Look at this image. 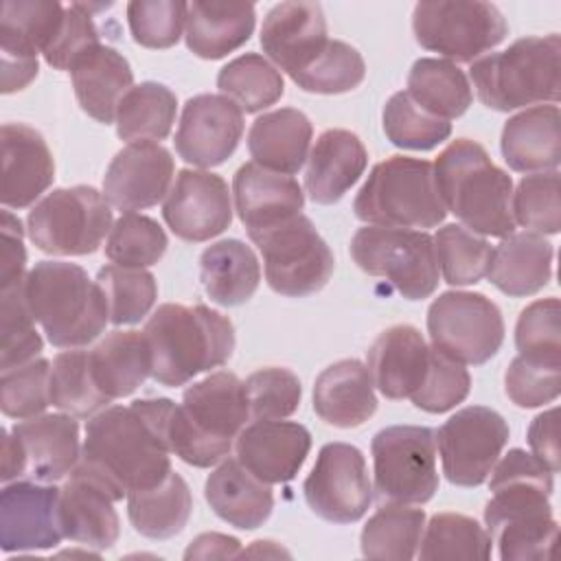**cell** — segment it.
<instances>
[{
  "label": "cell",
  "instance_id": "30",
  "mask_svg": "<svg viewBox=\"0 0 561 561\" xmlns=\"http://www.w3.org/2000/svg\"><path fill=\"white\" fill-rule=\"evenodd\" d=\"M26 454V476L37 482H57L79 465L81 440L75 416L37 414L11 427Z\"/></svg>",
  "mask_w": 561,
  "mask_h": 561
},
{
  "label": "cell",
  "instance_id": "43",
  "mask_svg": "<svg viewBox=\"0 0 561 561\" xmlns=\"http://www.w3.org/2000/svg\"><path fill=\"white\" fill-rule=\"evenodd\" d=\"M217 88L245 114H256L285 94L280 70L259 53H245L228 61L217 75Z\"/></svg>",
  "mask_w": 561,
  "mask_h": 561
},
{
  "label": "cell",
  "instance_id": "6",
  "mask_svg": "<svg viewBox=\"0 0 561 561\" xmlns=\"http://www.w3.org/2000/svg\"><path fill=\"white\" fill-rule=\"evenodd\" d=\"M22 291L31 316L55 348H81L110 322L103 289L77 263H35L26 272Z\"/></svg>",
  "mask_w": 561,
  "mask_h": 561
},
{
  "label": "cell",
  "instance_id": "38",
  "mask_svg": "<svg viewBox=\"0 0 561 561\" xmlns=\"http://www.w3.org/2000/svg\"><path fill=\"white\" fill-rule=\"evenodd\" d=\"M199 280L213 302L237 307L248 302L259 289L261 263L248 243L221 239L202 252Z\"/></svg>",
  "mask_w": 561,
  "mask_h": 561
},
{
  "label": "cell",
  "instance_id": "50",
  "mask_svg": "<svg viewBox=\"0 0 561 561\" xmlns=\"http://www.w3.org/2000/svg\"><path fill=\"white\" fill-rule=\"evenodd\" d=\"M366 77V64L362 53L342 42L329 39L324 50L291 81L313 94H344L355 90Z\"/></svg>",
  "mask_w": 561,
  "mask_h": 561
},
{
  "label": "cell",
  "instance_id": "34",
  "mask_svg": "<svg viewBox=\"0 0 561 561\" xmlns=\"http://www.w3.org/2000/svg\"><path fill=\"white\" fill-rule=\"evenodd\" d=\"M552 243L539 232H511L493 248L486 276L511 298L541 291L552 278Z\"/></svg>",
  "mask_w": 561,
  "mask_h": 561
},
{
  "label": "cell",
  "instance_id": "15",
  "mask_svg": "<svg viewBox=\"0 0 561 561\" xmlns=\"http://www.w3.org/2000/svg\"><path fill=\"white\" fill-rule=\"evenodd\" d=\"M508 423L484 405H467L436 432L443 473L456 486H480L508 443Z\"/></svg>",
  "mask_w": 561,
  "mask_h": 561
},
{
  "label": "cell",
  "instance_id": "57",
  "mask_svg": "<svg viewBox=\"0 0 561 561\" xmlns=\"http://www.w3.org/2000/svg\"><path fill=\"white\" fill-rule=\"evenodd\" d=\"M471 390V375L465 364L432 348L430 366L419 390L410 397L412 403L430 414H443L454 410L467 399Z\"/></svg>",
  "mask_w": 561,
  "mask_h": 561
},
{
  "label": "cell",
  "instance_id": "26",
  "mask_svg": "<svg viewBox=\"0 0 561 561\" xmlns=\"http://www.w3.org/2000/svg\"><path fill=\"white\" fill-rule=\"evenodd\" d=\"M234 210L248 237L300 215L305 191L291 175L245 162L232 178Z\"/></svg>",
  "mask_w": 561,
  "mask_h": 561
},
{
  "label": "cell",
  "instance_id": "12",
  "mask_svg": "<svg viewBox=\"0 0 561 561\" xmlns=\"http://www.w3.org/2000/svg\"><path fill=\"white\" fill-rule=\"evenodd\" d=\"M412 33L421 48L451 64H473L504 42L508 24L502 11L482 0L419 2L412 11Z\"/></svg>",
  "mask_w": 561,
  "mask_h": 561
},
{
  "label": "cell",
  "instance_id": "60",
  "mask_svg": "<svg viewBox=\"0 0 561 561\" xmlns=\"http://www.w3.org/2000/svg\"><path fill=\"white\" fill-rule=\"evenodd\" d=\"M0 291L13 285L24 283L26 278V248H24V228L20 217L9 208L0 217Z\"/></svg>",
  "mask_w": 561,
  "mask_h": 561
},
{
  "label": "cell",
  "instance_id": "16",
  "mask_svg": "<svg viewBox=\"0 0 561 561\" xmlns=\"http://www.w3.org/2000/svg\"><path fill=\"white\" fill-rule=\"evenodd\" d=\"M307 506L333 524L359 522L373 502L364 454L348 443H327L302 482Z\"/></svg>",
  "mask_w": 561,
  "mask_h": 561
},
{
  "label": "cell",
  "instance_id": "47",
  "mask_svg": "<svg viewBox=\"0 0 561 561\" xmlns=\"http://www.w3.org/2000/svg\"><path fill=\"white\" fill-rule=\"evenodd\" d=\"M96 283L107 300L112 324H136L156 305L158 283L145 267H121L105 265L96 274Z\"/></svg>",
  "mask_w": 561,
  "mask_h": 561
},
{
  "label": "cell",
  "instance_id": "7",
  "mask_svg": "<svg viewBox=\"0 0 561 561\" xmlns=\"http://www.w3.org/2000/svg\"><path fill=\"white\" fill-rule=\"evenodd\" d=\"M561 37L528 35L506 50L484 55L469 68L482 105L513 112L537 103H557L561 96Z\"/></svg>",
  "mask_w": 561,
  "mask_h": 561
},
{
  "label": "cell",
  "instance_id": "10",
  "mask_svg": "<svg viewBox=\"0 0 561 561\" xmlns=\"http://www.w3.org/2000/svg\"><path fill=\"white\" fill-rule=\"evenodd\" d=\"M379 504L421 506L438 491L436 436L425 425H390L370 443Z\"/></svg>",
  "mask_w": 561,
  "mask_h": 561
},
{
  "label": "cell",
  "instance_id": "3",
  "mask_svg": "<svg viewBox=\"0 0 561 561\" xmlns=\"http://www.w3.org/2000/svg\"><path fill=\"white\" fill-rule=\"evenodd\" d=\"M142 333L151 348V377L164 388H180L224 366L234 351L230 318L206 305L164 302Z\"/></svg>",
  "mask_w": 561,
  "mask_h": 561
},
{
  "label": "cell",
  "instance_id": "54",
  "mask_svg": "<svg viewBox=\"0 0 561 561\" xmlns=\"http://www.w3.org/2000/svg\"><path fill=\"white\" fill-rule=\"evenodd\" d=\"M50 362L44 357L2 370L0 410L9 419H31L50 405Z\"/></svg>",
  "mask_w": 561,
  "mask_h": 561
},
{
  "label": "cell",
  "instance_id": "28",
  "mask_svg": "<svg viewBox=\"0 0 561 561\" xmlns=\"http://www.w3.org/2000/svg\"><path fill=\"white\" fill-rule=\"evenodd\" d=\"M368 151L348 129H324L307 156L305 193L313 204H335L364 175Z\"/></svg>",
  "mask_w": 561,
  "mask_h": 561
},
{
  "label": "cell",
  "instance_id": "11",
  "mask_svg": "<svg viewBox=\"0 0 561 561\" xmlns=\"http://www.w3.org/2000/svg\"><path fill=\"white\" fill-rule=\"evenodd\" d=\"M351 256L362 272L386 278L408 300L430 298L438 287L434 239L425 230L364 226L351 239Z\"/></svg>",
  "mask_w": 561,
  "mask_h": 561
},
{
  "label": "cell",
  "instance_id": "32",
  "mask_svg": "<svg viewBox=\"0 0 561 561\" xmlns=\"http://www.w3.org/2000/svg\"><path fill=\"white\" fill-rule=\"evenodd\" d=\"M504 162L519 173L557 171L561 162V114L557 105H533L502 127Z\"/></svg>",
  "mask_w": 561,
  "mask_h": 561
},
{
  "label": "cell",
  "instance_id": "33",
  "mask_svg": "<svg viewBox=\"0 0 561 561\" xmlns=\"http://www.w3.org/2000/svg\"><path fill=\"white\" fill-rule=\"evenodd\" d=\"M204 497L219 519L239 530L263 526L274 508L270 484L252 476L237 458L221 460L208 473Z\"/></svg>",
  "mask_w": 561,
  "mask_h": 561
},
{
  "label": "cell",
  "instance_id": "24",
  "mask_svg": "<svg viewBox=\"0 0 561 561\" xmlns=\"http://www.w3.org/2000/svg\"><path fill=\"white\" fill-rule=\"evenodd\" d=\"M2 145V206L20 210L37 204L55 180V160L44 136L24 123H4Z\"/></svg>",
  "mask_w": 561,
  "mask_h": 561
},
{
  "label": "cell",
  "instance_id": "37",
  "mask_svg": "<svg viewBox=\"0 0 561 561\" xmlns=\"http://www.w3.org/2000/svg\"><path fill=\"white\" fill-rule=\"evenodd\" d=\"M99 390L114 399L134 394L151 375V348L140 331H112L88 351Z\"/></svg>",
  "mask_w": 561,
  "mask_h": 561
},
{
  "label": "cell",
  "instance_id": "2",
  "mask_svg": "<svg viewBox=\"0 0 561 561\" xmlns=\"http://www.w3.org/2000/svg\"><path fill=\"white\" fill-rule=\"evenodd\" d=\"M548 471L533 454L513 447L491 469L484 504V524L504 561H539L552 554L557 519L550 495L554 489Z\"/></svg>",
  "mask_w": 561,
  "mask_h": 561
},
{
  "label": "cell",
  "instance_id": "45",
  "mask_svg": "<svg viewBox=\"0 0 561 561\" xmlns=\"http://www.w3.org/2000/svg\"><path fill=\"white\" fill-rule=\"evenodd\" d=\"M491 535L462 513H436L423 528L419 559H489Z\"/></svg>",
  "mask_w": 561,
  "mask_h": 561
},
{
  "label": "cell",
  "instance_id": "61",
  "mask_svg": "<svg viewBox=\"0 0 561 561\" xmlns=\"http://www.w3.org/2000/svg\"><path fill=\"white\" fill-rule=\"evenodd\" d=\"M557 416L559 410L550 408L541 414H537L528 425V445L533 449V456L552 473L559 471V438H557Z\"/></svg>",
  "mask_w": 561,
  "mask_h": 561
},
{
  "label": "cell",
  "instance_id": "42",
  "mask_svg": "<svg viewBox=\"0 0 561 561\" xmlns=\"http://www.w3.org/2000/svg\"><path fill=\"white\" fill-rule=\"evenodd\" d=\"M423 528V508H410L408 504H379L362 528V554L368 559H414Z\"/></svg>",
  "mask_w": 561,
  "mask_h": 561
},
{
  "label": "cell",
  "instance_id": "56",
  "mask_svg": "<svg viewBox=\"0 0 561 561\" xmlns=\"http://www.w3.org/2000/svg\"><path fill=\"white\" fill-rule=\"evenodd\" d=\"M186 9L188 2L178 0H131L127 24L134 42L145 48H171L182 37Z\"/></svg>",
  "mask_w": 561,
  "mask_h": 561
},
{
  "label": "cell",
  "instance_id": "62",
  "mask_svg": "<svg viewBox=\"0 0 561 561\" xmlns=\"http://www.w3.org/2000/svg\"><path fill=\"white\" fill-rule=\"evenodd\" d=\"M239 554L241 541L237 537L221 533H202L188 543L184 559H232Z\"/></svg>",
  "mask_w": 561,
  "mask_h": 561
},
{
  "label": "cell",
  "instance_id": "29",
  "mask_svg": "<svg viewBox=\"0 0 561 561\" xmlns=\"http://www.w3.org/2000/svg\"><path fill=\"white\" fill-rule=\"evenodd\" d=\"M68 72L79 107L103 125L114 123L121 99L134 88L129 61L116 48L99 42L88 46Z\"/></svg>",
  "mask_w": 561,
  "mask_h": 561
},
{
  "label": "cell",
  "instance_id": "14",
  "mask_svg": "<svg viewBox=\"0 0 561 561\" xmlns=\"http://www.w3.org/2000/svg\"><path fill=\"white\" fill-rule=\"evenodd\" d=\"M427 333L438 353L478 366L500 351L504 318L480 291H443L427 309Z\"/></svg>",
  "mask_w": 561,
  "mask_h": 561
},
{
  "label": "cell",
  "instance_id": "8",
  "mask_svg": "<svg viewBox=\"0 0 561 561\" xmlns=\"http://www.w3.org/2000/svg\"><path fill=\"white\" fill-rule=\"evenodd\" d=\"M353 213L366 226L410 230L436 228L447 217L434 164L410 156L377 162L353 199Z\"/></svg>",
  "mask_w": 561,
  "mask_h": 561
},
{
  "label": "cell",
  "instance_id": "51",
  "mask_svg": "<svg viewBox=\"0 0 561 561\" xmlns=\"http://www.w3.org/2000/svg\"><path fill=\"white\" fill-rule=\"evenodd\" d=\"M44 340L35 329L22 283L0 291V373L37 359Z\"/></svg>",
  "mask_w": 561,
  "mask_h": 561
},
{
  "label": "cell",
  "instance_id": "64",
  "mask_svg": "<svg viewBox=\"0 0 561 561\" xmlns=\"http://www.w3.org/2000/svg\"><path fill=\"white\" fill-rule=\"evenodd\" d=\"M245 554H263V557L272 554V557H278V554H289V552L283 550L280 546H276L274 541L256 539V541H252V546L248 550H241V557H245Z\"/></svg>",
  "mask_w": 561,
  "mask_h": 561
},
{
  "label": "cell",
  "instance_id": "18",
  "mask_svg": "<svg viewBox=\"0 0 561 561\" xmlns=\"http://www.w3.org/2000/svg\"><path fill=\"white\" fill-rule=\"evenodd\" d=\"M162 219L188 243L221 234L232 224V199L226 180L213 171L182 169L162 202Z\"/></svg>",
  "mask_w": 561,
  "mask_h": 561
},
{
  "label": "cell",
  "instance_id": "17",
  "mask_svg": "<svg viewBox=\"0 0 561 561\" xmlns=\"http://www.w3.org/2000/svg\"><path fill=\"white\" fill-rule=\"evenodd\" d=\"M66 7L46 0H7L0 18L2 94L24 90L39 70L37 55L61 28Z\"/></svg>",
  "mask_w": 561,
  "mask_h": 561
},
{
  "label": "cell",
  "instance_id": "58",
  "mask_svg": "<svg viewBox=\"0 0 561 561\" xmlns=\"http://www.w3.org/2000/svg\"><path fill=\"white\" fill-rule=\"evenodd\" d=\"M506 397L517 408H541L561 392V366L513 357L504 373Z\"/></svg>",
  "mask_w": 561,
  "mask_h": 561
},
{
  "label": "cell",
  "instance_id": "27",
  "mask_svg": "<svg viewBox=\"0 0 561 561\" xmlns=\"http://www.w3.org/2000/svg\"><path fill=\"white\" fill-rule=\"evenodd\" d=\"M432 346L412 324H394L377 335L366 353L373 386L392 401L410 399L430 366Z\"/></svg>",
  "mask_w": 561,
  "mask_h": 561
},
{
  "label": "cell",
  "instance_id": "20",
  "mask_svg": "<svg viewBox=\"0 0 561 561\" xmlns=\"http://www.w3.org/2000/svg\"><path fill=\"white\" fill-rule=\"evenodd\" d=\"M59 489L53 482L13 480L0 493V543L4 552L59 546Z\"/></svg>",
  "mask_w": 561,
  "mask_h": 561
},
{
  "label": "cell",
  "instance_id": "40",
  "mask_svg": "<svg viewBox=\"0 0 561 561\" xmlns=\"http://www.w3.org/2000/svg\"><path fill=\"white\" fill-rule=\"evenodd\" d=\"M405 92L421 110L443 121L462 116L473 101L467 75L456 64L436 57H421L412 64Z\"/></svg>",
  "mask_w": 561,
  "mask_h": 561
},
{
  "label": "cell",
  "instance_id": "23",
  "mask_svg": "<svg viewBox=\"0 0 561 561\" xmlns=\"http://www.w3.org/2000/svg\"><path fill=\"white\" fill-rule=\"evenodd\" d=\"M232 449L234 458L261 482L285 484L302 469L311 449V434L296 421H252L239 432Z\"/></svg>",
  "mask_w": 561,
  "mask_h": 561
},
{
  "label": "cell",
  "instance_id": "36",
  "mask_svg": "<svg viewBox=\"0 0 561 561\" xmlns=\"http://www.w3.org/2000/svg\"><path fill=\"white\" fill-rule=\"evenodd\" d=\"M256 24L250 2H188L184 39L199 59H221L241 48Z\"/></svg>",
  "mask_w": 561,
  "mask_h": 561
},
{
  "label": "cell",
  "instance_id": "52",
  "mask_svg": "<svg viewBox=\"0 0 561 561\" xmlns=\"http://www.w3.org/2000/svg\"><path fill=\"white\" fill-rule=\"evenodd\" d=\"M515 346L522 357L561 366V307L548 296L526 305L515 324Z\"/></svg>",
  "mask_w": 561,
  "mask_h": 561
},
{
  "label": "cell",
  "instance_id": "13",
  "mask_svg": "<svg viewBox=\"0 0 561 561\" xmlns=\"http://www.w3.org/2000/svg\"><path fill=\"white\" fill-rule=\"evenodd\" d=\"M250 241L263 254V272L270 289L280 296H311L333 276V252L313 221L302 213L252 234Z\"/></svg>",
  "mask_w": 561,
  "mask_h": 561
},
{
  "label": "cell",
  "instance_id": "21",
  "mask_svg": "<svg viewBox=\"0 0 561 561\" xmlns=\"http://www.w3.org/2000/svg\"><path fill=\"white\" fill-rule=\"evenodd\" d=\"M175 175V162L167 147L153 140L127 142L107 164L103 197L116 210L136 213L164 202Z\"/></svg>",
  "mask_w": 561,
  "mask_h": 561
},
{
  "label": "cell",
  "instance_id": "9",
  "mask_svg": "<svg viewBox=\"0 0 561 561\" xmlns=\"http://www.w3.org/2000/svg\"><path fill=\"white\" fill-rule=\"evenodd\" d=\"M112 226V206L103 193L85 184L46 193L26 217L31 243L53 256H85L96 252Z\"/></svg>",
  "mask_w": 561,
  "mask_h": 561
},
{
  "label": "cell",
  "instance_id": "4",
  "mask_svg": "<svg viewBox=\"0 0 561 561\" xmlns=\"http://www.w3.org/2000/svg\"><path fill=\"white\" fill-rule=\"evenodd\" d=\"M250 419L243 381L228 370L188 386L169 416V447L182 462L206 469L226 460Z\"/></svg>",
  "mask_w": 561,
  "mask_h": 561
},
{
  "label": "cell",
  "instance_id": "46",
  "mask_svg": "<svg viewBox=\"0 0 561 561\" xmlns=\"http://www.w3.org/2000/svg\"><path fill=\"white\" fill-rule=\"evenodd\" d=\"M432 239L438 272L447 285H476L486 276L493 248L484 237L460 224H445Z\"/></svg>",
  "mask_w": 561,
  "mask_h": 561
},
{
  "label": "cell",
  "instance_id": "5",
  "mask_svg": "<svg viewBox=\"0 0 561 561\" xmlns=\"http://www.w3.org/2000/svg\"><path fill=\"white\" fill-rule=\"evenodd\" d=\"M434 178L447 213L480 237L515 232L513 180L486 149L469 138L451 140L434 162Z\"/></svg>",
  "mask_w": 561,
  "mask_h": 561
},
{
  "label": "cell",
  "instance_id": "35",
  "mask_svg": "<svg viewBox=\"0 0 561 561\" xmlns=\"http://www.w3.org/2000/svg\"><path fill=\"white\" fill-rule=\"evenodd\" d=\"M313 125L296 107H280L261 114L248 131V151L252 162L263 169L294 175L309 156Z\"/></svg>",
  "mask_w": 561,
  "mask_h": 561
},
{
  "label": "cell",
  "instance_id": "39",
  "mask_svg": "<svg viewBox=\"0 0 561 561\" xmlns=\"http://www.w3.org/2000/svg\"><path fill=\"white\" fill-rule=\"evenodd\" d=\"M191 513V489L173 469L162 482L127 493V517L134 530L149 539H171L180 535Z\"/></svg>",
  "mask_w": 561,
  "mask_h": 561
},
{
  "label": "cell",
  "instance_id": "53",
  "mask_svg": "<svg viewBox=\"0 0 561 561\" xmlns=\"http://www.w3.org/2000/svg\"><path fill=\"white\" fill-rule=\"evenodd\" d=\"M515 224L539 234H557L561 230L559 171L528 173L513 191Z\"/></svg>",
  "mask_w": 561,
  "mask_h": 561
},
{
  "label": "cell",
  "instance_id": "44",
  "mask_svg": "<svg viewBox=\"0 0 561 561\" xmlns=\"http://www.w3.org/2000/svg\"><path fill=\"white\" fill-rule=\"evenodd\" d=\"M112 403L105 397L90 368L88 351L66 348L55 355L50 366V405L75 419H90Z\"/></svg>",
  "mask_w": 561,
  "mask_h": 561
},
{
  "label": "cell",
  "instance_id": "19",
  "mask_svg": "<svg viewBox=\"0 0 561 561\" xmlns=\"http://www.w3.org/2000/svg\"><path fill=\"white\" fill-rule=\"evenodd\" d=\"M243 129V112L228 96L195 94L182 107L175 151L186 164L219 167L237 151Z\"/></svg>",
  "mask_w": 561,
  "mask_h": 561
},
{
  "label": "cell",
  "instance_id": "59",
  "mask_svg": "<svg viewBox=\"0 0 561 561\" xmlns=\"http://www.w3.org/2000/svg\"><path fill=\"white\" fill-rule=\"evenodd\" d=\"M94 44H99V31L94 26V20L79 2H75L66 7L61 28L42 55H44V61L55 70H70L72 61L88 46H94Z\"/></svg>",
  "mask_w": 561,
  "mask_h": 561
},
{
  "label": "cell",
  "instance_id": "63",
  "mask_svg": "<svg viewBox=\"0 0 561 561\" xmlns=\"http://www.w3.org/2000/svg\"><path fill=\"white\" fill-rule=\"evenodd\" d=\"M26 476V454L18 436L9 430H2V482H13Z\"/></svg>",
  "mask_w": 561,
  "mask_h": 561
},
{
  "label": "cell",
  "instance_id": "31",
  "mask_svg": "<svg viewBox=\"0 0 561 561\" xmlns=\"http://www.w3.org/2000/svg\"><path fill=\"white\" fill-rule=\"evenodd\" d=\"M313 412L329 425L351 430L377 412V397L366 364L355 357L327 366L313 381Z\"/></svg>",
  "mask_w": 561,
  "mask_h": 561
},
{
  "label": "cell",
  "instance_id": "22",
  "mask_svg": "<svg viewBox=\"0 0 561 561\" xmlns=\"http://www.w3.org/2000/svg\"><path fill=\"white\" fill-rule=\"evenodd\" d=\"M259 42L267 59L294 79L329 42L322 7L305 0L274 4L263 20Z\"/></svg>",
  "mask_w": 561,
  "mask_h": 561
},
{
  "label": "cell",
  "instance_id": "41",
  "mask_svg": "<svg viewBox=\"0 0 561 561\" xmlns=\"http://www.w3.org/2000/svg\"><path fill=\"white\" fill-rule=\"evenodd\" d=\"M178 112V96L158 81L134 85L118 103L116 134L125 142L164 140L171 134Z\"/></svg>",
  "mask_w": 561,
  "mask_h": 561
},
{
  "label": "cell",
  "instance_id": "55",
  "mask_svg": "<svg viewBox=\"0 0 561 561\" xmlns=\"http://www.w3.org/2000/svg\"><path fill=\"white\" fill-rule=\"evenodd\" d=\"M243 386L252 421L287 419L300 405L302 386L296 373H291L289 368H259L243 381Z\"/></svg>",
  "mask_w": 561,
  "mask_h": 561
},
{
  "label": "cell",
  "instance_id": "25",
  "mask_svg": "<svg viewBox=\"0 0 561 561\" xmlns=\"http://www.w3.org/2000/svg\"><path fill=\"white\" fill-rule=\"evenodd\" d=\"M59 524L66 539L99 552L118 541L121 522L114 497L79 465L59 489Z\"/></svg>",
  "mask_w": 561,
  "mask_h": 561
},
{
  "label": "cell",
  "instance_id": "48",
  "mask_svg": "<svg viewBox=\"0 0 561 561\" xmlns=\"http://www.w3.org/2000/svg\"><path fill=\"white\" fill-rule=\"evenodd\" d=\"M383 134L399 149L430 151L451 136V123L421 110L408 92H394L381 112Z\"/></svg>",
  "mask_w": 561,
  "mask_h": 561
},
{
  "label": "cell",
  "instance_id": "1",
  "mask_svg": "<svg viewBox=\"0 0 561 561\" xmlns=\"http://www.w3.org/2000/svg\"><path fill=\"white\" fill-rule=\"evenodd\" d=\"M167 397L107 405L85 423L79 467L90 473L114 502L138 489L162 482L171 471Z\"/></svg>",
  "mask_w": 561,
  "mask_h": 561
},
{
  "label": "cell",
  "instance_id": "49",
  "mask_svg": "<svg viewBox=\"0 0 561 561\" xmlns=\"http://www.w3.org/2000/svg\"><path fill=\"white\" fill-rule=\"evenodd\" d=\"M167 245V232L156 219L125 213L114 221L105 239V256L121 267H149L164 256Z\"/></svg>",
  "mask_w": 561,
  "mask_h": 561
}]
</instances>
